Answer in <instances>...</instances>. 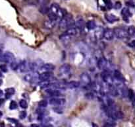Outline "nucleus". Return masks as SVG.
<instances>
[{
	"label": "nucleus",
	"mask_w": 135,
	"mask_h": 127,
	"mask_svg": "<svg viewBox=\"0 0 135 127\" xmlns=\"http://www.w3.org/2000/svg\"><path fill=\"white\" fill-rule=\"evenodd\" d=\"M75 25L76 29H78L80 31H82L86 27V23L84 20L82 18L77 19L76 21H75Z\"/></svg>",
	"instance_id": "nucleus-16"
},
{
	"label": "nucleus",
	"mask_w": 135,
	"mask_h": 127,
	"mask_svg": "<svg viewBox=\"0 0 135 127\" xmlns=\"http://www.w3.org/2000/svg\"><path fill=\"white\" fill-rule=\"evenodd\" d=\"M105 18L107 20V21L110 23H113L119 20V18L117 16H115V15H113V14H106Z\"/></svg>",
	"instance_id": "nucleus-21"
},
{
	"label": "nucleus",
	"mask_w": 135,
	"mask_h": 127,
	"mask_svg": "<svg viewBox=\"0 0 135 127\" xmlns=\"http://www.w3.org/2000/svg\"><path fill=\"white\" fill-rule=\"evenodd\" d=\"M55 21H46L45 23H44V25L46 27V28L47 29H51L55 26Z\"/></svg>",
	"instance_id": "nucleus-30"
},
{
	"label": "nucleus",
	"mask_w": 135,
	"mask_h": 127,
	"mask_svg": "<svg viewBox=\"0 0 135 127\" xmlns=\"http://www.w3.org/2000/svg\"><path fill=\"white\" fill-rule=\"evenodd\" d=\"M103 1L109 9H111L112 7V3H111V0H103Z\"/></svg>",
	"instance_id": "nucleus-35"
},
{
	"label": "nucleus",
	"mask_w": 135,
	"mask_h": 127,
	"mask_svg": "<svg viewBox=\"0 0 135 127\" xmlns=\"http://www.w3.org/2000/svg\"><path fill=\"white\" fill-rule=\"evenodd\" d=\"M59 25L61 29H68L73 27L75 25V21L72 15L68 13L65 14L63 17H61Z\"/></svg>",
	"instance_id": "nucleus-2"
},
{
	"label": "nucleus",
	"mask_w": 135,
	"mask_h": 127,
	"mask_svg": "<svg viewBox=\"0 0 135 127\" xmlns=\"http://www.w3.org/2000/svg\"><path fill=\"white\" fill-rule=\"evenodd\" d=\"M18 107V105L16 101H11V103H10L9 105V109L11 110H15L16 109H17Z\"/></svg>",
	"instance_id": "nucleus-33"
},
{
	"label": "nucleus",
	"mask_w": 135,
	"mask_h": 127,
	"mask_svg": "<svg viewBox=\"0 0 135 127\" xmlns=\"http://www.w3.org/2000/svg\"><path fill=\"white\" fill-rule=\"evenodd\" d=\"M15 93V89L12 88H7L6 90V99H9L13 94Z\"/></svg>",
	"instance_id": "nucleus-25"
},
{
	"label": "nucleus",
	"mask_w": 135,
	"mask_h": 127,
	"mask_svg": "<svg viewBox=\"0 0 135 127\" xmlns=\"http://www.w3.org/2000/svg\"><path fill=\"white\" fill-rule=\"evenodd\" d=\"M65 100L64 99H59V98H57V97L51 98L49 101V103L50 105L55 106V107L63 106L65 104Z\"/></svg>",
	"instance_id": "nucleus-8"
},
{
	"label": "nucleus",
	"mask_w": 135,
	"mask_h": 127,
	"mask_svg": "<svg viewBox=\"0 0 135 127\" xmlns=\"http://www.w3.org/2000/svg\"><path fill=\"white\" fill-rule=\"evenodd\" d=\"M0 61L4 63L11 64L13 62L15 61V58L13 54L10 52H6L5 53L2 54L0 56Z\"/></svg>",
	"instance_id": "nucleus-4"
},
{
	"label": "nucleus",
	"mask_w": 135,
	"mask_h": 127,
	"mask_svg": "<svg viewBox=\"0 0 135 127\" xmlns=\"http://www.w3.org/2000/svg\"><path fill=\"white\" fill-rule=\"evenodd\" d=\"M18 69H19L20 72H28L32 70V63L28 62L27 61L24 60L19 64Z\"/></svg>",
	"instance_id": "nucleus-6"
},
{
	"label": "nucleus",
	"mask_w": 135,
	"mask_h": 127,
	"mask_svg": "<svg viewBox=\"0 0 135 127\" xmlns=\"http://www.w3.org/2000/svg\"><path fill=\"white\" fill-rule=\"evenodd\" d=\"M48 13L49 20L52 21H56L57 19H58V15L55 13L49 11V12Z\"/></svg>",
	"instance_id": "nucleus-26"
},
{
	"label": "nucleus",
	"mask_w": 135,
	"mask_h": 127,
	"mask_svg": "<svg viewBox=\"0 0 135 127\" xmlns=\"http://www.w3.org/2000/svg\"><path fill=\"white\" fill-rule=\"evenodd\" d=\"M46 92L51 97H59L61 96V93L58 89L54 88V87H48L46 90Z\"/></svg>",
	"instance_id": "nucleus-14"
},
{
	"label": "nucleus",
	"mask_w": 135,
	"mask_h": 127,
	"mask_svg": "<svg viewBox=\"0 0 135 127\" xmlns=\"http://www.w3.org/2000/svg\"><path fill=\"white\" fill-rule=\"evenodd\" d=\"M128 97L131 101L132 107L135 109V91H134L132 90H128Z\"/></svg>",
	"instance_id": "nucleus-22"
},
{
	"label": "nucleus",
	"mask_w": 135,
	"mask_h": 127,
	"mask_svg": "<svg viewBox=\"0 0 135 127\" xmlns=\"http://www.w3.org/2000/svg\"><path fill=\"white\" fill-rule=\"evenodd\" d=\"M126 5L128 7H134V3H133L132 2H126Z\"/></svg>",
	"instance_id": "nucleus-44"
},
{
	"label": "nucleus",
	"mask_w": 135,
	"mask_h": 127,
	"mask_svg": "<svg viewBox=\"0 0 135 127\" xmlns=\"http://www.w3.org/2000/svg\"><path fill=\"white\" fill-rule=\"evenodd\" d=\"M2 115H3V113H2V111H0V119H1V117L2 116Z\"/></svg>",
	"instance_id": "nucleus-48"
},
{
	"label": "nucleus",
	"mask_w": 135,
	"mask_h": 127,
	"mask_svg": "<svg viewBox=\"0 0 135 127\" xmlns=\"http://www.w3.org/2000/svg\"><path fill=\"white\" fill-rule=\"evenodd\" d=\"M121 7V3L119 2H117L115 3V6H114V8L116 9V10H119V9Z\"/></svg>",
	"instance_id": "nucleus-39"
},
{
	"label": "nucleus",
	"mask_w": 135,
	"mask_h": 127,
	"mask_svg": "<svg viewBox=\"0 0 135 127\" xmlns=\"http://www.w3.org/2000/svg\"><path fill=\"white\" fill-rule=\"evenodd\" d=\"M80 82L84 86H89L91 83V78L87 73L84 72L80 76Z\"/></svg>",
	"instance_id": "nucleus-7"
},
{
	"label": "nucleus",
	"mask_w": 135,
	"mask_h": 127,
	"mask_svg": "<svg viewBox=\"0 0 135 127\" xmlns=\"http://www.w3.org/2000/svg\"><path fill=\"white\" fill-rule=\"evenodd\" d=\"M86 27L88 30H93L96 28V23L94 21H88L86 23Z\"/></svg>",
	"instance_id": "nucleus-23"
},
{
	"label": "nucleus",
	"mask_w": 135,
	"mask_h": 127,
	"mask_svg": "<svg viewBox=\"0 0 135 127\" xmlns=\"http://www.w3.org/2000/svg\"><path fill=\"white\" fill-rule=\"evenodd\" d=\"M3 95V91H2V90L0 89V97H2Z\"/></svg>",
	"instance_id": "nucleus-46"
},
{
	"label": "nucleus",
	"mask_w": 135,
	"mask_h": 127,
	"mask_svg": "<svg viewBox=\"0 0 135 127\" xmlns=\"http://www.w3.org/2000/svg\"><path fill=\"white\" fill-rule=\"evenodd\" d=\"M114 35L119 39H124L128 36L127 29L123 27H117L113 30Z\"/></svg>",
	"instance_id": "nucleus-3"
},
{
	"label": "nucleus",
	"mask_w": 135,
	"mask_h": 127,
	"mask_svg": "<svg viewBox=\"0 0 135 127\" xmlns=\"http://www.w3.org/2000/svg\"><path fill=\"white\" fill-rule=\"evenodd\" d=\"M2 46H1V44H0V56L2 55Z\"/></svg>",
	"instance_id": "nucleus-47"
},
{
	"label": "nucleus",
	"mask_w": 135,
	"mask_h": 127,
	"mask_svg": "<svg viewBox=\"0 0 135 127\" xmlns=\"http://www.w3.org/2000/svg\"><path fill=\"white\" fill-rule=\"evenodd\" d=\"M98 68L100 70H106L107 68V65H108V62H107V60L104 58H100L99 60H98Z\"/></svg>",
	"instance_id": "nucleus-13"
},
{
	"label": "nucleus",
	"mask_w": 135,
	"mask_h": 127,
	"mask_svg": "<svg viewBox=\"0 0 135 127\" xmlns=\"http://www.w3.org/2000/svg\"><path fill=\"white\" fill-rule=\"evenodd\" d=\"M66 33L68 34L69 35H70L71 36H75L77 34V29L76 28H75V27H70V28L67 29V30L66 31Z\"/></svg>",
	"instance_id": "nucleus-24"
},
{
	"label": "nucleus",
	"mask_w": 135,
	"mask_h": 127,
	"mask_svg": "<svg viewBox=\"0 0 135 127\" xmlns=\"http://www.w3.org/2000/svg\"><path fill=\"white\" fill-rule=\"evenodd\" d=\"M2 74H1V73H0V77H2Z\"/></svg>",
	"instance_id": "nucleus-49"
},
{
	"label": "nucleus",
	"mask_w": 135,
	"mask_h": 127,
	"mask_svg": "<svg viewBox=\"0 0 135 127\" xmlns=\"http://www.w3.org/2000/svg\"><path fill=\"white\" fill-rule=\"evenodd\" d=\"M53 77V74L51 72H44L41 74H39V80L41 82L48 81Z\"/></svg>",
	"instance_id": "nucleus-11"
},
{
	"label": "nucleus",
	"mask_w": 135,
	"mask_h": 127,
	"mask_svg": "<svg viewBox=\"0 0 135 127\" xmlns=\"http://www.w3.org/2000/svg\"><path fill=\"white\" fill-rule=\"evenodd\" d=\"M115 123H114L113 121H107L106 122V124H105L106 126H113L115 125Z\"/></svg>",
	"instance_id": "nucleus-41"
},
{
	"label": "nucleus",
	"mask_w": 135,
	"mask_h": 127,
	"mask_svg": "<svg viewBox=\"0 0 135 127\" xmlns=\"http://www.w3.org/2000/svg\"><path fill=\"white\" fill-rule=\"evenodd\" d=\"M127 33L129 36H135V27L134 26H130L127 29Z\"/></svg>",
	"instance_id": "nucleus-28"
},
{
	"label": "nucleus",
	"mask_w": 135,
	"mask_h": 127,
	"mask_svg": "<svg viewBox=\"0 0 135 127\" xmlns=\"http://www.w3.org/2000/svg\"><path fill=\"white\" fill-rule=\"evenodd\" d=\"M80 83L76 81H71L66 83V87L68 89H76L80 86Z\"/></svg>",
	"instance_id": "nucleus-20"
},
{
	"label": "nucleus",
	"mask_w": 135,
	"mask_h": 127,
	"mask_svg": "<svg viewBox=\"0 0 135 127\" xmlns=\"http://www.w3.org/2000/svg\"><path fill=\"white\" fill-rule=\"evenodd\" d=\"M85 95H86V97L88 99H92L94 97V93H91V92L88 93L86 94Z\"/></svg>",
	"instance_id": "nucleus-38"
},
{
	"label": "nucleus",
	"mask_w": 135,
	"mask_h": 127,
	"mask_svg": "<svg viewBox=\"0 0 135 127\" xmlns=\"http://www.w3.org/2000/svg\"><path fill=\"white\" fill-rule=\"evenodd\" d=\"M113 78L116 79L117 82H123L124 83L125 82V78H124V76H123V74H121L120 71L117 70H114L113 72Z\"/></svg>",
	"instance_id": "nucleus-17"
},
{
	"label": "nucleus",
	"mask_w": 135,
	"mask_h": 127,
	"mask_svg": "<svg viewBox=\"0 0 135 127\" xmlns=\"http://www.w3.org/2000/svg\"><path fill=\"white\" fill-rule=\"evenodd\" d=\"M59 9H60V7H59V5L57 4V3H53V4L51 6V7H50V10H49V11L55 13L58 15V11H59Z\"/></svg>",
	"instance_id": "nucleus-27"
},
{
	"label": "nucleus",
	"mask_w": 135,
	"mask_h": 127,
	"mask_svg": "<svg viewBox=\"0 0 135 127\" xmlns=\"http://www.w3.org/2000/svg\"><path fill=\"white\" fill-rule=\"evenodd\" d=\"M7 120H8L9 122H11V123H13V124H17L18 123V120H16V119H11V118H7Z\"/></svg>",
	"instance_id": "nucleus-43"
},
{
	"label": "nucleus",
	"mask_w": 135,
	"mask_h": 127,
	"mask_svg": "<svg viewBox=\"0 0 135 127\" xmlns=\"http://www.w3.org/2000/svg\"><path fill=\"white\" fill-rule=\"evenodd\" d=\"M71 72V66L68 64H65L59 68V74L61 76H67Z\"/></svg>",
	"instance_id": "nucleus-12"
},
{
	"label": "nucleus",
	"mask_w": 135,
	"mask_h": 127,
	"mask_svg": "<svg viewBox=\"0 0 135 127\" xmlns=\"http://www.w3.org/2000/svg\"><path fill=\"white\" fill-rule=\"evenodd\" d=\"M19 64L16 61H14L13 62H11L10 64V66H11V68L13 70H17L18 68H19Z\"/></svg>",
	"instance_id": "nucleus-32"
},
{
	"label": "nucleus",
	"mask_w": 135,
	"mask_h": 127,
	"mask_svg": "<svg viewBox=\"0 0 135 127\" xmlns=\"http://www.w3.org/2000/svg\"><path fill=\"white\" fill-rule=\"evenodd\" d=\"M102 78L105 83L107 84H111L113 83V79L110 72L107 70H104L102 73Z\"/></svg>",
	"instance_id": "nucleus-9"
},
{
	"label": "nucleus",
	"mask_w": 135,
	"mask_h": 127,
	"mask_svg": "<svg viewBox=\"0 0 135 127\" xmlns=\"http://www.w3.org/2000/svg\"><path fill=\"white\" fill-rule=\"evenodd\" d=\"M24 80L29 83H35L39 79V74L35 71L27 74L24 78Z\"/></svg>",
	"instance_id": "nucleus-5"
},
{
	"label": "nucleus",
	"mask_w": 135,
	"mask_h": 127,
	"mask_svg": "<svg viewBox=\"0 0 135 127\" xmlns=\"http://www.w3.org/2000/svg\"><path fill=\"white\" fill-rule=\"evenodd\" d=\"M114 31L111 29H106L103 31V37L107 40H111L114 38Z\"/></svg>",
	"instance_id": "nucleus-10"
},
{
	"label": "nucleus",
	"mask_w": 135,
	"mask_h": 127,
	"mask_svg": "<svg viewBox=\"0 0 135 127\" xmlns=\"http://www.w3.org/2000/svg\"><path fill=\"white\" fill-rule=\"evenodd\" d=\"M4 103V99H2V98H0V107Z\"/></svg>",
	"instance_id": "nucleus-45"
},
{
	"label": "nucleus",
	"mask_w": 135,
	"mask_h": 127,
	"mask_svg": "<svg viewBox=\"0 0 135 127\" xmlns=\"http://www.w3.org/2000/svg\"><path fill=\"white\" fill-rule=\"evenodd\" d=\"M48 105V101L46 100H41L38 103V106L41 108L46 107Z\"/></svg>",
	"instance_id": "nucleus-34"
},
{
	"label": "nucleus",
	"mask_w": 135,
	"mask_h": 127,
	"mask_svg": "<svg viewBox=\"0 0 135 127\" xmlns=\"http://www.w3.org/2000/svg\"><path fill=\"white\" fill-rule=\"evenodd\" d=\"M0 69H1V70L3 71V72H7V66H6V65L5 64L1 65V66H0Z\"/></svg>",
	"instance_id": "nucleus-40"
},
{
	"label": "nucleus",
	"mask_w": 135,
	"mask_h": 127,
	"mask_svg": "<svg viewBox=\"0 0 135 127\" xmlns=\"http://www.w3.org/2000/svg\"><path fill=\"white\" fill-rule=\"evenodd\" d=\"M19 105L21 108L23 109H27L28 107V103H27V101L24 99H21L19 101Z\"/></svg>",
	"instance_id": "nucleus-31"
},
{
	"label": "nucleus",
	"mask_w": 135,
	"mask_h": 127,
	"mask_svg": "<svg viewBox=\"0 0 135 127\" xmlns=\"http://www.w3.org/2000/svg\"><path fill=\"white\" fill-rule=\"evenodd\" d=\"M128 46L131 48H135V40H132L128 44Z\"/></svg>",
	"instance_id": "nucleus-42"
},
{
	"label": "nucleus",
	"mask_w": 135,
	"mask_h": 127,
	"mask_svg": "<svg viewBox=\"0 0 135 127\" xmlns=\"http://www.w3.org/2000/svg\"><path fill=\"white\" fill-rule=\"evenodd\" d=\"M38 3L40 5V6H43V5H48V0H36Z\"/></svg>",
	"instance_id": "nucleus-37"
},
{
	"label": "nucleus",
	"mask_w": 135,
	"mask_h": 127,
	"mask_svg": "<svg viewBox=\"0 0 135 127\" xmlns=\"http://www.w3.org/2000/svg\"><path fill=\"white\" fill-rule=\"evenodd\" d=\"M106 112L107 116L112 120H118L123 117V114L119 108L115 105V103L110 105H107L106 107Z\"/></svg>",
	"instance_id": "nucleus-1"
},
{
	"label": "nucleus",
	"mask_w": 135,
	"mask_h": 127,
	"mask_svg": "<svg viewBox=\"0 0 135 127\" xmlns=\"http://www.w3.org/2000/svg\"><path fill=\"white\" fill-rule=\"evenodd\" d=\"M50 8L48 7V5H43V6H40V11L42 14H46L49 12Z\"/></svg>",
	"instance_id": "nucleus-29"
},
{
	"label": "nucleus",
	"mask_w": 135,
	"mask_h": 127,
	"mask_svg": "<svg viewBox=\"0 0 135 127\" xmlns=\"http://www.w3.org/2000/svg\"><path fill=\"white\" fill-rule=\"evenodd\" d=\"M121 15L122 16H123V19H124L127 23H128V19L132 16V13H131V11H130L129 9L127 8V7H124V8H123V10H122L121 11Z\"/></svg>",
	"instance_id": "nucleus-15"
},
{
	"label": "nucleus",
	"mask_w": 135,
	"mask_h": 127,
	"mask_svg": "<svg viewBox=\"0 0 135 127\" xmlns=\"http://www.w3.org/2000/svg\"><path fill=\"white\" fill-rule=\"evenodd\" d=\"M27 113L25 111H22L21 112H20L19 117H20V119H25L26 116H27Z\"/></svg>",
	"instance_id": "nucleus-36"
},
{
	"label": "nucleus",
	"mask_w": 135,
	"mask_h": 127,
	"mask_svg": "<svg viewBox=\"0 0 135 127\" xmlns=\"http://www.w3.org/2000/svg\"><path fill=\"white\" fill-rule=\"evenodd\" d=\"M40 69L44 72H51L55 69V66L52 64L48 63V64H44L41 65Z\"/></svg>",
	"instance_id": "nucleus-18"
},
{
	"label": "nucleus",
	"mask_w": 135,
	"mask_h": 127,
	"mask_svg": "<svg viewBox=\"0 0 135 127\" xmlns=\"http://www.w3.org/2000/svg\"><path fill=\"white\" fill-rule=\"evenodd\" d=\"M71 39V36H70V35H69L68 34L66 33V32L62 34V35L60 36L61 41L62 43H63V44H65V45L68 44L69 43Z\"/></svg>",
	"instance_id": "nucleus-19"
},
{
	"label": "nucleus",
	"mask_w": 135,
	"mask_h": 127,
	"mask_svg": "<svg viewBox=\"0 0 135 127\" xmlns=\"http://www.w3.org/2000/svg\"><path fill=\"white\" fill-rule=\"evenodd\" d=\"M24 1H26V2H28V1H30V0H24Z\"/></svg>",
	"instance_id": "nucleus-50"
}]
</instances>
